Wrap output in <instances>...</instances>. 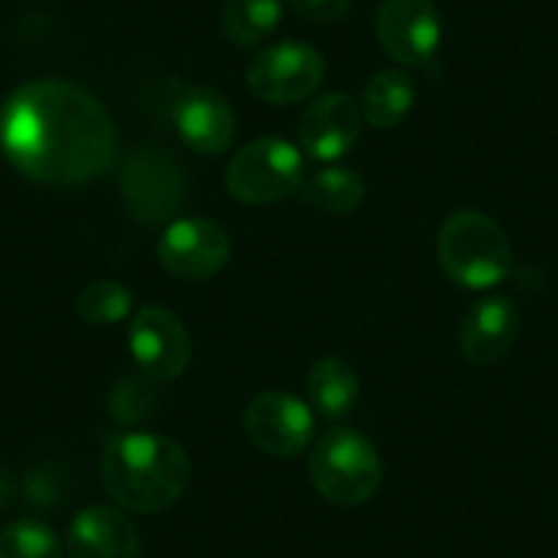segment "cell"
<instances>
[{"mask_svg":"<svg viewBox=\"0 0 558 558\" xmlns=\"http://www.w3.org/2000/svg\"><path fill=\"white\" fill-rule=\"evenodd\" d=\"M299 197L318 211L353 214L367 197V184L356 170L331 165V168H320L318 173L307 175L299 186Z\"/></svg>","mask_w":558,"mask_h":558,"instance_id":"obj_17","label":"cell"},{"mask_svg":"<svg viewBox=\"0 0 558 558\" xmlns=\"http://www.w3.org/2000/svg\"><path fill=\"white\" fill-rule=\"evenodd\" d=\"M362 107L348 94H324L299 118V146L315 162H337L362 134Z\"/></svg>","mask_w":558,"mask_h":558,"instance_id":"obj_13","label":"cell"},{"mask_svg":"<svg viewBox=\"0 0 558 558\" xmlns=\"http://www.w3.org/2000/svg\"><path fill=\"white\" fill-rule=\"evenodd\" d=\"M0 558H66V550L50 525L25 518L3 525Z\"/></svg>","mask_w":558,"mask_h":558,"instance_id":"obj_20","label":"cell"},{"mask_svg":"<svg viewBox=\"0 0 558 558\" xmlns=\"http://www.w3.org/2000/svg\"><path fill=\"white\" fill-rule=\"evenodd\" d=\"M230 252H233V244H230L228 230L214 219L203 217L170 222L157 246L165 271L184 282H203V279L217 277L228 266Z\"/></svg>","mask_w":558,"mask_h":558,"instance_id":"obj_9","label":"cell"},{"mask_svg":"<svg viewBox=\"0 0 558 558\" xmlns=\"http://www.w3.org/2000/svg\"><path fill=\"white\" fill-rule=\"evenodd\" d=\"M132 313V291L116 279H96L77 296V315L90 326H116Z\"/></svg>","mask_w":558,"mask_h":558,"instance_id":"obj_21","label":"cell"},{"mask_svg":"<svg viewBox=\"0 0 558 558\" xmlns=\"http://www.w3.org/2000/svg\"><path fill=\"white\" fill-rule=\"evenodd\" d=\"M66 553L69 558H140V536L121 509L88 507L69 525Z\"/></svg>","mask_w":558,"mask_h":558,"instance_id":"obj_14","label":"cell"},{"mask_svg":"<svg viewBox=\"0 0 558 558\" xmlns=\"http://www.w3.org/2000/svg\"><path fill=\"white\" fill-rule=\"evenodd\" d=\"M12 480H9V474L3 469H0V509H7L9 501H12Z\"/></svg>","mask_w":558,"mask_h":558,"instance_id":"obj_24","label":"cell"},{"mask_svg":"<svg viewBox=\"0 0 558 558\" xmlns=\"http://www.w3.org/2000/svg\"><path fill=\"white\" fill-rule=\"evenodd\" d=\"M154 408H157V395L148 384L143 380H123L116 386L110 397V411L118 422H137V418L151 416Z\"/></svg>","mask_w":558,"mask_h":558,"instance_id":"obj_22","label":"cell"},{"mask_svg":"<svg viewBox=\"0 0 558 558\" xmlns=\"http://www.w3.org/2000/svg\"><path fill=\"white\" fill-rule=\"evenodd\" d=\"M101 485L121 509L157 514L173 507L186 490L192 463L179 441L159 433H112L99 463Z\"/></svg>","mask_w":558,"mask_h":558,"instance_id":"obj_2","label":"cell"},{"mask_svg":"<svg viewBox=\"0 0 558 558\" xmlns=\"http://www.w3.org/2000/svg\"><path fill=\"white\" fill-rule=\"evenodd\" d=\"M375 28L384 52L400 66H425L441 45V17L433 0H384Z\"/></svg>","mask_w":558,"mask_h":558,"instance_id":"obj_11","label":"cell"},{"mask_svg":"<svg viewBox=\"0 0 558 558\" xmlns=\"http://www.w3.org/2000/svg\"><path fill=\"white\" fill-rule=\"evenodd\" d=\"M520 331V313L509 299L487 296L460 324V351L471 364H493L509 353Z\"/></svg>","mask_w":558,"mask_h":558,"instance_id":"obj_15","label":"cell"},{"mask_svg":"<svg viewBox=\"0 0 558 558\" xmlns=\"http://www.w3.org/2000/svg\"><path fill=\"white\" fill-rule=\"evenodd\" d=\"M129 351L151 380H175L190 367L192 337L173 310L146 304L129 324Z\"/></svg>","mask_w":558,"mask_h":558,"instance_id":"obj_10","label":"cell"},{"mask_svg":"<svg viewBox=\"0 0 558 558\" xmlns=\"http://www.w3.org/2000/svg\"><path fill=\"white\" fill-rule=\"evenodd\" d=\"M219 23L233 45L255 47L282 23V0H225Z\"/></svg>","mask_w":558,"mask_h":558,"instance_id":"obj_19","label":"cell"},{"mask_svg":"<svg viewBox=\"0 0 558 558\" xmlns=\"http://www.w3.org/2000/svg\"><path fill=\"white\" fill-rule=\"evenodd\" d=\"M288 7L310 23L335 25L351 12V0H288Z\"/></svg>","mask_w":558,"mask_h":558,"instance_id":"obj_23","label":"cell"},{"mask_svg":"<svg viewBox=\"0 0 558 558\" xmlns=\"http://www.w3.org/2000/svg\"><path fill=\"white\" fill-rule=\"evenodd\" d=\"M438 260L454 286L487 291L512 271V246L487 214L463 208L454 211L438 233Z\"/></svg>","mask_w":558,"mask_h":558,"instance_id":"obj_3","label":"cell"},{"mask_svg":"<svg viewBox=\"0 0 558 558\" xmlns=\"http://www.w3.org/2000/svg\"><path fill=\"white\" fill-rule=\"evenodd\" d=\"M304 181V159L293 143L282 137H257L230 159L225 186L246 206H268L299 192Z\"/></svg>","mask_w":558,"mask_h":558,"instance_id":"obj_6","label":"cell"},{"mask_svg":"<svg viewBox=\"0 0 558 558\" xmlns=\"http://www.w3.org/2000/svg\"><path fill=\"white\" fill-rule=\"evenodd\" d=\"M324 77V56L304 41H279L266 47L246 69L252 96L268 105H293L307 99L320 88Z\"/></svg>","mask_w":558,"mask_h":558,"instance_id":"obj_7","label":"cell"},{"mask_svg":"<svg viewBox=\"0 0 558 558\" xmlns=\"http://www.w3.org/2000/svg\"><path fill=\"white\" fill-rule=\"evenodd\" d=\"M416 88L405 72L375 74L362 94V118L375 129H391L405 121L408 112L413 110Z\"/></svg>","mask_w":558,"mask_h":558,"instance_id":"obj_18","label":"cell"},{"mask_svg":"<svg viewBox=\"0 0 558 558\" xmlns=\"http://www.w3.org/2000/svg\"><path fill=\"white\" fill-rule=\"evenodd\" d=\"M307 397L313 411H318L329 422H340L359 402L356 373L351 364L337 356L320 359L307 375Z\"/></svg>","mask_w":558,"mask_h":558,"instance_id":"obj_16","label":"cell"},{"mask_svg":"<svg viewBox=\"0 0 558 558\" xmlns=\"http://www.w3.org/2000/svg\"><path fill=\"white\" fill-rule=\"evenodd\" d=\"M0 148L45 186H77L112 170L118 129L96 96L69 80H31L0 107Z\"/></svg>","mask_w":558,"mask_h":558,"instance_id":"obj_1","label":"cell"},{"mask_svg":"<svg viewBox=\"0 0 558 558\" xmlns=\"http://www.w3.org/2000/svg\"><path fill=\"white\" fill-rule=\"evenodd\" d=\"M244 430L260 452L271 458H296L315 438L313 408L291 391H260L246 405Z\"/></svg>","mask_w":558,"mask_h":558,"instance_id":"obj_8","label":"cell"},{"mask_svg":"<svg viewBox=\"0 0 558 558\" xmlns=\"http://www.w3.org/2000/svg\"><path fill=\"white\" fill-rule=\"evenodd\" d=\"M175 132L192 151L203 157H219L235 140V112L222 94L206 85H186L170 105Z\"/></svg>","mask_w":558,"mask_h":558,"instance_id":"obj_12","label":"cell"},{"mask_svg":"<svg viewBox=\"0 0 558 558\" xmlns=\"http://www.w3.org/2000/svg\"><path fill=\"white\" fill-rule=\"evenodd\" d=\"M310 480L326 501L356 507L378 493L384 465L375 444L353 427H331L310 454Z\"/></svg>","mask_w":558,"mask_h":558,"instance_id":"obj_4","label":"cell"},{"mask_svg":"<svg viewBox=\"0 0 558 558\" xmlns=\"http://www.w3.org/2000/svg\"><path fill=\"white\" fill-rule=\"evenodd\" d=\"M123 206L140 225H162L181 211L190 175L175 154L165 148H134L118 173Z\"/></svg>","mask_w":558,"mask_h":558,"instance_id":"obj_5","label":"cell"}]
</instances>
